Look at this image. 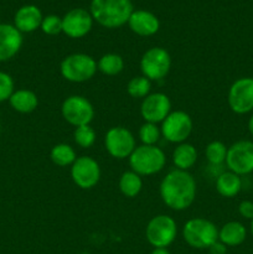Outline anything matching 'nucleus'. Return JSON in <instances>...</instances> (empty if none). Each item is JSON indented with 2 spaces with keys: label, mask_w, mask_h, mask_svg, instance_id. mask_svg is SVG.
I'll return each mask as SVG.
<instances>
[{
  "label": "nucleus",
  "mask_w": 253,
  "mask_h": 254,
  "mask_svg": "<svg viewBox=\"0 0 253 254\" xmlns=\"http://www.w3.org/2000/svg\"><path fill=\"white\" fill-rule=\"evenodd\" d=\"M130 170L138 175L151 176L160 173L166 165V155L161 148L156 145H139L129 156Z\"/></svg>",
  "instance_id": "obj_3"
},
{
  "label": "nucleus",
  "mask_w": 253,
  "mask_h": 254,
  "mask_svg": "<svg viewBox=\"0 0 253 254\" xmlns=\"http://www.w3.org/2000/svg\"><path fill=\"white\" fill-rule=\"evenodd\" d=\"M133 11L131 0H92L89 10L94 21L106 29H118L128 24Z\"/></svg>",
  "instance_id": "obj_2"
},
{
  "label": "nucleus",
  "mask_w": 253,
  "mask_h": 254,
  "mask_svg": "<svg viewBox=\"0 0 253 254\" xmlns=\"http://www.w3.org/2000/svg\"><path fill=\"white\" fill-rule=\"evenodd\" d=\"M124 59L118 54H109L103 55L97 62V67L101 73L104 76H117L124 69Z\"/></svg>",
  "instance_id": "obj_25"
},
{
  "label": "nucleus",
  "mask_w": 253,
  "mask_h": 254,
  "mask_svg": "<svg viewBox=\"0 0 253 254\" xmlns=\"http://www.w3.org/2000/svg\"><path fill=\"white\" fill-rule=\"evenodd\" d=\"M22 34L10 24H0V62L11 60L22 46Z\"/></svg>",
  "instance_id": "obj_16"
},
{
  "label": "nucleus",
  "mask_w": 253,
  "mask_h": 254,
  "mask_svg": "<svg viewBox=\"0 0 253 254\" xmlns=\"http://www.w3.org/2000/svg\"><path fill=\"white\" fill-rule=\"evenodd\" d=\"M171 68V56L164 47H150L140 59V71L149 81H161Z\"/></svg>",
  "instance_id": "obj_7"
},
{
  "label": "nucleus",
  "mask_w": 253,
  "mask_h": 254,
  "mask_svg": "<svg viewBox=\"0 0 253 254\" xmlns=\"http://www.w3.org/2000/svg\"><path fill=\"white\" fill-rule=\"evenodd\" d=\"M228 148L225 143L220 140H213L207 144L205 149L206 160L210 166H222L226 161Z\"/></svg>",
  "instance_id": "obj_26"
},
{
  "label": "nucleus",
  "mask_w": 253,
  "mask_h": 254,
  "mask_svg": "<svg viewBox=\"0 0 253 254\" xmlns=\"http://www.w3.org/2000/svg\"><path fill=\"white\" fill-rule=\"evenodd\" d=\"M14 91V79H12V77L6 72L0 71V103L9 101Z\"/></svg>",
  "instance_id": "obj_31"
},
{
  "label": "nucleus",
  "mask_w": 253,
  "mask_h": 254,
  "mask_svg": "<svg viewBox=\"0 0 253 254\" xmlns=\"http://www.w3.org/2000/svg\"><path fill=\"white\" fill-rule=\"evenodd\" d=\"M151 91V81H149L146 77L135 76L128 82L126 84V93L135 99H144L146 96L150 94Z\"/></svg>",
  "instance_id": "obj_27"
},
{
  "label": "nucleus",
  "mask_w": 253,
  "mask_h": 254,
  "mask_svg": "<svg viewBox=\"0 0 253 254\" xmlns=\"http://www.w3.org/2000/svg\"><path fill=\"white\" fill-rule=\"evenodd\" d=\"M42 19L41 10L36 5H24L15 14L14 26L21 34H29L41 27Z\"/></svg>",
  "instance_id": "obj_18"
},
{
  "label": "nucleus",
  "mask_w": 253,
  "mask_h": 254,
  "mask_svg": "<svg viewBox=\"0 0 253 254\" xmlns=\"http://www.w3.org/2000/svg\"><path fill=\"white\" fill-rule=\"evenodd\" d=\"M104 148L112 158L129 159L136 148L135 136L126 127H112L104 135Z\"/></svg>",
  "instance_id": "obj_8"
},
{
  "label": "nucleus",
  "mask_w": 253,
  "mask_h": 254,
  "mask_svg": "<svg viewBox=\"0 0 253 254\" xmlns=\"http://www.w3.org/2000/svg\"><path fill=\"white\" fill-rule=\"evenodd\" d=\"M251 235H252V237H253V218L251 220Z\"/></svg>",
  "instance_id": "obj_36"
},
{
  "label": "nucleus",
  "mask_w": 253,
  "mask_h": 254,
  "mask_svg": "<svg viewBox=\"0 0 253 254\" xmlns=\"http://www.w3.org/2000/svg\"><path fill=\"white\" fill-rule=\"evenodd\" d=\"M96 130L92 128L91 124L89 126L77 127L73 131L74 143L82 149H88L93 146V144L96 143Z\"/></svg>",
  "instance_id": "obj_28"
},
{
  "label": "nucleus",
  "mask_w": 253,
  "mask_h": 254,
  "mask_svg": "<svg viewBox=\"0 0 253 254\" xmlns=\"http://www.w3.org/2000/svg\"><path fill=\"white\" fill-rule=\"evenodd\" d=\"M118 188L122 195L128 198H134L141 192L143 189V179L133 170L124 171L118 181Z\"/></svg>",
  "instance_id": "obj_23"
},
{
  "label": "nucleus",
  "mask_w": 253,
  "mask_h": 254,
  "mask_svg": "<svg viewBox=\"0 0 253 254\" xmlns=\"http://www.w3.org/2000/svg\"><path fill=\"white\" fill-rule=\"evenodd\" d=\"M150 254H171V253L169 252L168 248H154Z\"/></svg>",
  "instance_id": "obj_34"
},
{
  "label": "nucleus",
  "mask_w": 253,
  "mask_h": 254,
  "mask_svg": "<svg viewBox=\"0 0 253 254\" xmlns=\"http://www.w3.org/2000/svg\"><path fill=\"white\" fill-rule=\"evenodd\" d=\"M139 139L143 145H156L161 136V130L158 124L144 122L139 128Z\"/></svg>",
  "instance_id": "obj_29"
},
{
  "label": "nucleus",
  "mask_w": 253,
  "mask_h": 254,
  "mask_svg": "<svg viewBox=\"0 0 253 254\" xmlns=\"http://www.w3.org/2000/svg\"><path fill=\"white\" fill-rule=\"evenodd\" d=\"M247 238V228L238 221H230L218 230V241L226 247H237Z\"/></svg>",
  "instance_id": "obj_19"
},
{
  "label": "nucleus",
  "mask_w": 253,
  "mask_h": 254,
  "mask_svg": "<svg viewBox=\"0 0 253 254\" xmlns=\"http://www.w3.org/2000/svg\"><path fill=\"white\" fill-rule=\"evenodd\" d=\"M227 103L236 114H247L253 111V78L242 77L231 84L227 94Z\"/></svg>",
  "instance_id": "obj_13"
},
{
  "label": "nucleus",
  "mask_w": 253,
  "mask_h": 254,
  "mask_svg": "<svg viewBox=\"0 0 253 254\" xmlns=\"http://www.w3.org/2000/svg\"><path fill=\"white\" fill-rule=\"evenodd\" d=\"M42 32L49 36H56L62 32V17L57 15H47L42 19L41 27Z\"/></svg>",
  "instance_id": "obj_30"
},
{
  "label": "nucleus",
  "mask_w": 253,
  "mask_h": 254,
  "mask_svg": "<svg viewBox=\"0 0 253 254\" xmlns=\"http://www.w3.org/2000/svg\"><path fill=\"white\" fill-rule=\"evenodd\" d=\"M78 156L76 155V151L72 148L69 144L60 143L52 146L51 151H50V159L55 165L60 166V168H67V166H72V164L76 161Z\"/></svg>",
  "instance_id": "obj_24"
},
{
  "label": "nucleus",
  "mask_w": 253,
  "mask_h": 254,
  "mask_svg": "<svg viewBox=\"0 0 253 254\" xmlns=\"http://www.w3.org/2000/svg\"><path fill=\"white\" fill-rule=\"evenodd\" d=\"M238 213L242 216L245 220H252L253 218V202L250 200L241 201L238 205Z\"/></svg>",
  "instance_id": "obj_32"
},
{
  "label": "nucleus",
  "mask_w": 253,
  "mask_h": 254,
  "mask_svg": "<svg viewBox=\"0 0 253 254\" xmlns=\"http://www.w3.org/2000/svg\"><path fill=\"white\" fill-rule=\"evenodd\" d=\"M101 166L92 156H78L71 166L72 181L82 190H91L96 188L101 180Z\"/></svg>",
  "instance_id": "obj_11"
},
{
  "label": "nucleus",
  "mask_w": 253,
  "mask_h": 254,
  "mask_svg": "<svg viewBox=\"0 0 253 254\" xmlns=\"http://www.w3.org/2000/svg\"><path fill=\"white\" fill-rule=\"evenodd\" d=\"M197 186L196 180L189 171H169L161 180L159 193L164 205L173 211H185L196 198Z\"/></svg>",
  "instance_id": "obj_1"
},
{
  "label": "nucleus",
  "mask_w": 253,
  "mask_h": 254,
  "mask_svg": "<svg viewBox=\"0 0 253 254\" xmlns=\"http://www.w3.org/2000/svg\"><path fill=\"white\" fill-rule=\"evenodd\" d=\"M128 26L138 36H153L160 29V21L158 16L148 10H134L128 20Z\"/></svg>",
  "instance_id": "obj_17"
},
{
  "label": "nucleus",
  "mask_w": 253,
  "mask_h": 254,
  "mask_svg": "<svg viewBox=\"0 0 253 254\" xmlns=\"http://www.w3.org/2000/svg\"><path fill=\"white\" fill-rule=\"evenodd\" d=\"M192 119L184 111H171L160 127L161 136L169 143L181 144L192 133Z\"/></svg>",
  "instance_id": "obj_10"
},
{
  "label": "nucleus",
  "mask_w": 253,
  "mask_h": 254,
  "mask_svg": "<svg viewBox=\"0 0 253 254\" xmlns=\"http://www.w3.org/2000/svg\"><path fill=\"white\" fill-rule=\"evenodd\" d=\"M171 113V101L168 94L155 92L141 101L140 116L144 122L159 124Z\"/></svg>",
  "instance_id": "obj_14"
},
{
  "label": "nucleus",
  "mask_w": 253,
  "mask_h": 254,
  "mask_svg": "<svg viewBox=\"0 0 253 254\" xmlns=\"http://www.w3.org/2000/svg\"><path fill=\"white\" fill-rule=\"evenodd\" d=\"M215 186L218 195L226 198H232L236 197L242 190V179L230 170L222 171L220 175L216 176Z\"/></svg>",
  "instance_id": "obj_20"
},
{
  "label": "nucleus",
  "mask_w": 253,
  "mask_h": 254,
  "mask_svg": "<svg viewBox=\"0 0 253 254\" xmlns=\"http://www.w3.org/2000/svg\"><path fill=\"white\" fill-rule=\"evenodd\" d=\"M248 130H250L251 135L253 136V116H251L250 121H248Z\"/></svg>",
  "instance_id": "obj_35"
},
{
  "label": "nucleus",
  "mask_w": 253,
  "mask_h": 254,
  "mask_svg": "<svg viewBox=\"0 0 253 254\" xmlns=\"http://www.w3.org/2000/svg\"><path fill=\"white\" fill-rule=\"evenodd\" d=\"M225 164L228 170L240 176L253 173V141L242 139L228 146Z\"/></svg>",
  "instance_id": "obj_12"
},
{
  "label": "nucleus",
  "mask_w": 253,
  "mask_h": 254,
  "mask_svg": "<svg viewBox=\"0 0 253 254\" xmlns=\"http://www.w3.org/2000/svg\"><path fill=\"white\" fill-rule=\"evenodd\" d=\"M178 236V223L171 216L156 215L150 218L145 228V237L154 248H168Z\"/></svg>",
  "instance_id": "obj_6"
},
{
  "label": "nucleus",
  "mask_w": 253,
  "mask_h": 254,
  "mask_svg": "<svg viewBox=\"0 0 253 254\" xmlns=\"http://www.w3.org/2000/svg\"><path fill=\"white\" fill-rule=\"evenodd\" d=\"M207 250H208V252H210V254H226L227 253V247H226L222 242H220V241H216L215 243H212V245H211Z\"/></svg>",
  "instance_id": "obj_33"
},
{
  "label": "nucleus",
  "mask_w": 253,
  "mask_h": 254,
  "mask_svg": "<svg viewBox=\"0 0 253 254\" xmlns=\"http://www.w3.org/2000/svg\"><path fill=\"white\" fill-rule=\"evenodd\" d=\"M62 118L74 128L89 126L94 118V107L86 97L73 94L62 102Z\"/></svg>",
  "instance_id": "obj_9"
},
{
  "label": "nucleus",
  "mask_w": 253,
  "mask_h": 254,
  "mask_svg": "<svg viewBox=\"0 0 253 254\" xmlns=\"http://www.w3.org/2000/svg\"><path fill=\"white\" fill-rule=\"evenodd\" d=\"M183 237L190 247L207 250L212 243L218 241V228L206 218H190L183 227Z\"/></svg>",
  "instance_id": "obj_5"
},
{
  "label": "nucleus",
  "mask_w": 253,
  "mask_h": 254,
  "mask_svg": "<svg viewBox=\"0 0 253 254\" xmlns=\"http://www.w3.org/2000/svg\"><path fill=\"white\" fill-rule=\"evenodd\" d=\"M197 150L192 144L181 143L176 145V148L173 151V163L175 165V169L179 170L189 171L197 161Z\"/></svg>",
  "instance_id": "obj_22"
},
{
  "label": "nucleus",
  "mask_w": 253,
  "mask_h": 254,
  "mask_svg": "<svg viewBox=\"0 0 253 254\" xmlns=\"http://www.w3.org/2000/svg\"><path fill=\"white\" fill-rule=\"evenodd\" d=\"M98 71L97 61L87 54H71L60 64V73L71 83H84Z\"/></svg>",
  "instance_id": "obj_4"
},
{
  "label": "nucleus",
  "mask_w": 253,
  "mask_h": 254,
  "mask_svg": "<svg viewBox=\"0 0 253 254\" xmlns=\"http://www.w3.org/2000/svg\"><path fill=\"white\" fill-rule=\"evenodd\" d=\"M9 103L14 111L21 114H29L36 111L39 106V97L31 89L21 88L14 91L9 98Z\"/></svg>",
  "instance_id": "obj_21"
},
{
  "label": "nucleus",
  "mask_w": 253,
  "mask_h": 254,
  "mask_svg": "<svg viewBox=\"0 0 253 254\" xmlns=\"http://www.w3.org/2000/svg\"><path fill=\"white\" fill-rule=\"evenodd\" d=\"M93 21L91 12L82 7H76L62 17V32L71 39H82L89 34Z\"/></svg>",
  "instance_id": "obj_15"
}]
</instances>
